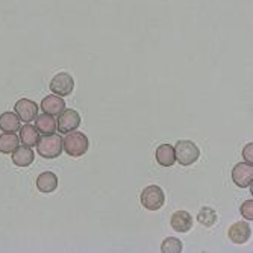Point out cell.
Returning a JSON list of instances; mask_svg holds the SVG:
<instances>
[{
	"mask_svg": "<svg viewBox=\"0 0 253 253\" xmlns=\"http://www.w3.org/2000/svg\"><path fill=\"white\" fill-rule=\"evenodd\" d=\"M252 152H253V144L250 143V144H247V146L244 147V150H243V156H244V159L247 161V164H252V163H253Z\"/></svg>",
	"mask_w": 253,
	"mask_h": 253,
	"instance_id": "7402d4cb",
	"label": "cell"
},
{
	"mask_svg": "<svg viewBox=\"0 0 253 253\" xmlns=\"http://www.w3.org/2000/svg\"><path fill=\"white\" fill-rule=\"evenodd\" d=\"M232 180L240 188H249L253 182V166L247 163L237 164L232 169Z\"/></svg>",
	"mask_w": 253,
	"mask_h": 253,
	"instance_id": "52a82bcc",
	"label": "cell"
},
{
	"mask_svg": "<svg viewBox=\"0 0 253 253\" xmlns=\"http://www.w3.org/2000/svg\"><path fill=\"white\" fill-rule=\"evenodd\" d=\"M18 130H20V141H21L23 144L28 146V147L37 146V143H38V140H40V132H38V129H37L35 126L26 123L25 126L20 127Z\"/></svg>",
	"mask_w": 253,
	"mask_h": 253,
	"instance_id": "2e32d148",
	"label": "cell"
},
{
	"mask_svg": "<svg viewBox=\"0 0 253 253\" xmlns=\"http://www.w3.org/2000/svg\"><path fill=\"white\" fill-rule=\"evenodd\" d=\"M35 159V153L32 152V147L28 146H18L12 152V163L17 167H29Z\"/></svg>",
	"mask_w": 253,
	"mask_h": 253,
	"instance_id": "8fae6325",
	"label": "cell"
},
{
	"mask_svg": "<svg viewBox=\"0 0 253 253\" xmlns=\"http://www.w3.org/2000/svg\"><path fill=\"white\" fill-rule=\"evenodd\" d=\"M20 146V136L15 132H6L0 135V153H12Z\"/></svg>",
	"mask_w": 253,
	"mask_h": 253,
	"instance_id": "e0dca14e",
	"label": "cell"
},
{
	"mask_svg": "<svg viewBox=\"0 0 253 253\" xmlns=\"http://www.w3.org/2000/svg\"><path fill=\"white\" fill-rule=\"evenodd\" d=\"M37 188L38 191L49 194L53 193L58 188V176L52 171H44L37 179Z\"/></svg>",
	"mask_w": 253,
	"mask_h": 253,
	"instance_id": "4fadbf2b",
	"label": "cell"
},
{
	"mask_svg": "<svg viewBox=\"0 0 253 253\" xmlns=\"http://www.w3.org/2000/svg\"><path fill=\"white\" fill-rule=\"evenodd\" d=\"M174 155H176V161L180 166L188 167V166H193L199 159L200 150L196 146V143L190 140H180L174 146Z\"/></svg>",
	"mask_w": 253,
	"mask_h": 253,
	"instance_id": "3957f363",
	"label": "cell"
},
{
	"mask_svg": "<svg viewBox=\"0 0 253 253\" xmlns=\"http://www.w3.org/2000/svg\"><path fill=\"white\" fill-rule=\"evenodd\" d=\"M183 249V244L180 240L177 238H173V237H169L163 241L161 244V252L163 253H180Z\"/></svg>",
	"mask_w": 253,
	"mask_h": 253,
	"instance_id": "ffe728a7",
	"label": "cell"
},
{
	"mask_svg": "<svg viewBox=\"0 0 253 253\" xmlns=\"http://www.w3.org/2000/svg\"><path fill=\"white\" fill-rule=\"evenodd\" d=\"M62 147L68 156L81 158L86 153V150L89 147V141L85 133L73 130V132L65 133V138L62 140Z\"/></svg>",
	"mask_w": 253,
	"mask_h": 253,
	"instance_id": "6da1fadb",
	"label": "cell"
},
{
	"mask_svg": "<svg viewBox=\"0 0 253 253\" xmlns=\"http://www.w3.org/2000/svg\"><path fill=\"white\" fill-rule=\"evenodd\" d=\"M14 111L20 120H23L25 123H31L38 116V105L29 99H20L14 105Z\"/></svg>",
	"mask_w": 253,
	"mask_h": 253,
	"instance_id": "ba28073f",
	"label": "cell"
},
{
	"mask_svg": "<svg viewBox=\"0 0 253 253\" xmlns=\"http://www.w3.org/2000/svg\"><path fill=\"white\" fill-rule=\"evenodd\" d=\"M166 203V194L158 185H149L141 193V205L149 211H158Z\"/></svg>",
	"mask_w": 253,
	"mask_h": 253,
	"instance_id": "277c9868",
	"label": "cell"
},
{
	"mask_svg": "<svg viewBox=\"0 0 253 253\" xmlns=\"http://www.w3.org/2000/svg\"><path fill=\"white\" fill-rule=\"evenodd\" d=\"M0 129L3 132H17L20 129V119L15 112H3L0 116Z\"/></svg>",
	"mask_w": 253,
	"mask_h": 253,
	"instance_id": "ac0fdd59",
	"label": "cell"
},
{
	"mask_svg": "<svg viewBox=\"0 0 253 253\" xmlns=\"http://www.w3.org/2000/svg\"><path fill=\"white\" fill-rule=\"evenodd\" d=\"M56 123H58V130L61 133L73 132L81 126V116H79V112L75 109H64L59 114V119Z\"/></svg>",
	"mask_w": 253,
	"mask_h": 253,
	"instance_id": "8992f818",
	"label": "cell"
},
{
	"mask_svg": "<svg viewBox=\"0 0 253 253\" xmlns=\"http://www.w3.org/2000/svg\"><path fill=\"white\" fill-rule=\"evenodd\" d=\"M156 161L159 166L163 167H173L176 163V155H174V147L170 144H161L156 152H155Z\"/></svg>",
	"mask_w": 253,
	"mask_h": 253,
	"instance_id": "5bb4252c",
	"label": "cell"
},
{
	"mask_svg": "<svg viewBox=\"0 0 253 253\" xmlns=\"http://www.w3.org/2000/svg\"><path fill=\"white\" fill-rule=\"evenodd\" d=\"M35 127L38 129L40 133L49 135V133H55V130H58V123H56L55 117L49 116V114H41V116L35 117Z\"/></svg>",
	"mask_w": 253,
	"mask_h": 253,
	"instance_id": "9a60e30c",
	"label": "cell"
},
{
	"mask_svg": "<svg viewBox=\"0 0 253 253\" xmlns=\"http://www.w3.org/2000/svg\"><path fill=\"white\" fill-rule=\"evenodd\" d=\"M217 218H218L217 212H215L212 208H208V206H205V208H202L200 212H199V215H197V221H199L200 224H203L205 227H211V226H214L215 221H217Z\"/></svg>",
	"mask_w": 253,
	"mask_h": 253,
	"instance_id": "d6986e66",
	"label": "cell"
},
{
	"mask_svg": "<svg viewBox=\"0 0 253 253\" xmlns=\"http://www.w3.org/2000/svg\"><path fill=\"white\" fill-rule=\"evenodd\" d=\"M75 89V79L68 73H58L50 81V91L59 97L70 96Z\"/></svg>",
	"mask_w": 253,
	"mask_h": 253,
	"instance_id": "5b68a950",
	"label": "cell"
},
{
	"mask_svg": "<svg viewBox=\"0 0 253 253\" xmlns=\"http://www.w3.org/2000/svg\"><path fill=\"white\" fill-rule=\"evenodd\" d=\"M227 237H229V240H231L232 243H235V244H244L252 237V227L246 221L234 223L231 227H229Z\"/></svg>",
	"mask_w": 253,
	"mask_h": 253,
	"instance_id": "9c48e42d",
	"label": "cell"
},
{
	"mask_svg": "<svg viewBox=\"0 0 253 253\" xmlns=\"http://www.w3.org/2000/svg\"><path fill=\"white\" fill-rule=\"evenodd\" d=\"M65 109V102L59 96H47L41 102V111L49 116H59V114Z\"/></svg>",
	"mask_w": 253,
	"mask_h": 253,
	"instance_id": "7c38bea8",
	"label": "cell"
},
{
	"mask_svg": "<svg viewBox=\"0 0 253 253\" xmlns=\"http://www.w3.org/2000/svg\"><path fill=\"white\" fill-rule=\"evenodd\" d=\"M170 224L173 227V231L179 232V234H185L188 231H191L193 227V217L188 211H176L171 215Z\"/></svg>",
	"mask_w": 253,
	"mask_h": 253,
	"instance_id": "30bf717a",
	"label": "cell"
},
{
	"mask_svg": "<svg viewBox=\"0 0 253 253\" xmlns=\"http://www.w3.org/2000/svg\"><path fill=\"white\" fill-rule=\"evenodd\" d=\"M240 212L246 220H253V200L244 202L240 208Z\"/></svg>",
	"mask_w": 253,
	"mask_h": 253,
	"instance_id": "44dd1931",
	"label": "cell"
},
{
	"mask_svg": "<svg viewBox=\"0 0 253 253\" xmlns=\"http://www.w3.org/2000/svg\"><path fill=\"white\" fill-rule=\"evenodd\" d=\"M37 150L41 158L55 159L62 153V138L56 133L44 135L37 143Z\"/></svg>",
	"mask_w": 253,
	"mask_h": 253,
	"instance_id": "7a4b0ae2",
	"label": "cell"
}]
</instances>
